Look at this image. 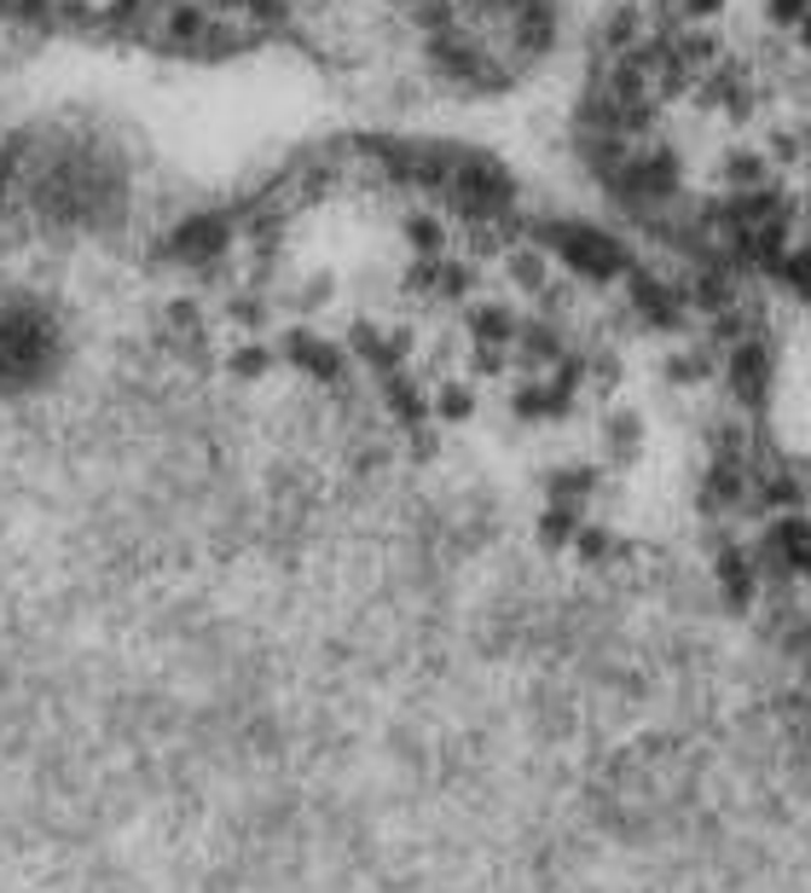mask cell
<instances>
[{
  "instance_id": "6da1fadb",
  "label": "cell",
  "mask_w": 811,
  "mask_h": 893,
  "mask_svg": "<svg viewBox=\"0 0 811 893\" xmlns=\"http://www.w3.org/2000/svg\"><path fill=\"white\" fill-rule=\"evenodd\" d=\"M76 366V308L47 279H0V400H41Z\"/></svg>"
}]
</instances>
